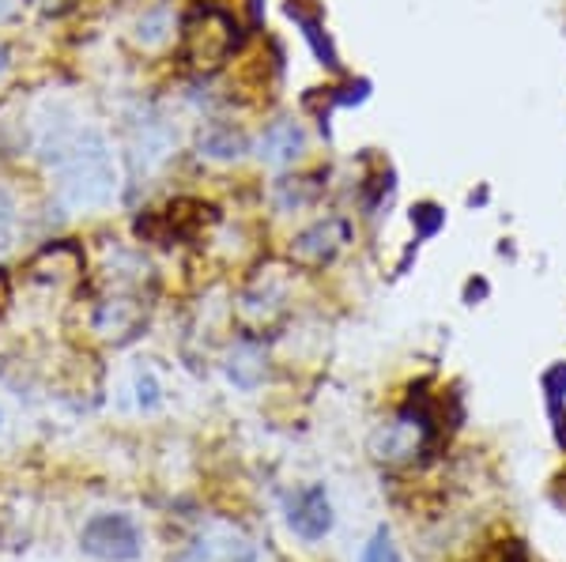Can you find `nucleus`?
Here are the masks:
<instances>
[{
  "label": "nucleus",
  "mask_w": 566,
  "mask_h": 562,
  "mask_svg": "<svg viewBox=\"0 0 566 562\" xmlns=\"http://www.w3.org/2000/svg\"><path fill=\"white\" fill-rule=\"evenodd\" d=\"M57 174V193L69 208H106L114 204L122 174H117V159L109 148L106 132L95 125H80L72 136L69 151L53 167Z\"/></svg>",
  "instance_id": "f257e3e1"
},
{
  "label": "nucleus",
  "mask_w": 566,
  "mask_h": 562,
  "mask_svg": "<svg viewBox=\"0 0 566 562\" xmlns=\"http://www.w3.org/2000/svg\"><path fill=\"white\" fill-rule=\"evenodd\" d=\"M91 332L106 343H129L140 337V329L148 325V298L140 295V287H129L122 279H109V291H103L91 303Z\"/></svg>",
  "instance_id": "f03ea898"
},
{
  "label": "nucleus",
  "mask_w": 566,
  "mask_h": 562,
  "mask_svg": "<svg viewBox=\"0 0 566 562\" xmlns=\"http://www.w3.org/2000/svg\"><path fill=\"white\" fill-rule=\"evenodd\" d=\"M239 45V26L227 12H216V8H205L197 20L186 23V39H181V53L186 61L200 72H212L219 65H227Z\"/></svg>",
  "instance_id": "7ed1b4c3"
},
{
  "label": "nucleus",
  "mask_w": 566,
  "mask_h": 562,
  "mask_svg": "<svg viewBox=\"0 0 566 562\" xmlns=\"http://www.w3.org/2000/svg\"><path fill=\"white\" fill-rule=\"evenodd\" d=\"M80 548L103 562H136L144 555V532L129 513L106 510L87 518V524L80 529Z\"/></svg>",
  "instance_id": "20e7f679"
},
{
  "label": "nucleus",
  "mask_w": 566,
  "mask_h": 562,
  "mask_svg": "<svg viewBox=\"0 0 566 562\" xmlns=\"http://www.w3.org/2000/svg\"><path fill=\"white\" fill-rule=\"evenodd\" d=\"M348 242H352L348 220H340V215H325V220L310 223L306 231H298L295 238H291L287 257H291V265H298L306 272H317V268L333 265Z\"/></svg>",
  "instance_id": "39448f33"
},
{
  "label": "nucleus",
  "mask_w": 566,
  "mask_h": 562,
  "mask_svg": "<svg viewBox=\"0 0 566 562\" xmlns=\"http://www.w3.org/2000/svg\"><path fill=\"white\" fill-rule=\"evenodd\" d=\"M84 272H87L84 250H80L76 242H69V238H57V242L42 246L31 261H27L23 276L31 279L34 287H45V291H61V287L80 284V279H84Z\"/></svg>",
  "instance_id": "423d86ee"
},
{
  "label": "nucleus",
  "mask_w": 566,
  "mask_h": 562,
  "mask_svg": "<svg viewBox=\"0 0 566 562\" xmlns=\"http://www.w3.org/2000/svg\"><path fill=\"white\" fill-rule=\"evenodd\" d=\"M333 521H336V513H333V502H328L325 484H306L287 498V524L298 540H306V543L325 540L328 532H333Z\"/></svg>",
  "instance_id": "0eeeda50"
},
{
  "label": "nucleus",
  "mask_w": 566,
  "mask_h": 562,
  "mask_svg": "<svg viewBox=\"0 0 566 562\" xmlns=\"http://www.w3.org/2000/svg\"><path fill=\"white\" fill-rule=\"evenodd\" d=\"M258 543L245 540L234 529H208L200 532L186 551H178L175 562H258Z\"/></svg>",
  "instance_id": "6e6552de"
},
{
  "label": "nucleus",
  "mask_w": 566,
  "mask_h": 562,
  "mask_svg": "<svg viewBox=\"0 0 566 562\" xmlns=\"http://www.w3.org/2000/svg\"><path fill=\"white\" fill-rule=\"evenodd\" d=\"M303 151H306V132L295 117L272 121L258 140V156L264 162H272V167H287V162L303 159Z\"/></svg>",
  "instance_id": "1a4fd4ad"
},
{
  "label": "nucleus",
  "mask_w": 566,
  "mask_h": 562,
  "mask_svg": "<svg viewBox=\"0 0 566 562\" xmlns=\"http://www.w3.org/2000/svg\"><path fill=\"white\" fill-rule=\"evenodd\" d=\"M197 151L212 162H239L245 151H250V140L239 125L231 121H208L205 129L197 132Z\"/></svg>",
  "instance_id": "9d476101"
},
{
  "label": "nucleus",
  "mask_w": 566,
  "mask_h": 562,
  "mask_svg": "<svg viewBox=\"0 0 566 562\" xmlns=\"http://www.w3.org/2000/svg\"><path fill=\"white\" fill-rule=\"evenodd\" d=\"M170 39H175V12H170V4H151V8H144V15L133 23V34H129V42H133L140 53H159V50H167Z\"/></svg>",
  "instance_id": "9b49d317"
},
{
  "label": "nucleus",
  "mask_w": 566,
  "mask_h": 562,
  "mask_svg": "<svg viewBox=\"0 0 566 562\" xmlns=\"http://www.w3.org/2000/svg\"><path fill=\"white\" fill-rule=\"evenodd\" d=\"M170 148H175V136H170V129H167L163 121H155V117H148V121L136 125V140H133V159H136V167L155 170L163 159L170 156Z\"/></svg>",
  "instance_id": "f8f14e48"
},
{
  "label": "nucleus",
  "mask_w": 566,
  "mask_h": 562,
  "mask_svg": "<svg viewBox=\"0 0 566 562\" xmlns=\"http://www.w3.org/2000/svg\"><path fill=\"white\" fill-rule=\"evenodd\" d=\"M227 374H231V382L239 385V389H253L261 382V374H264V356H261V348L253 343L250 337L239 340V348L231 351V362H227Z\"/></svg>",
  "instance_id": "ddd939ff"
},
{
  "label": "nucleus",
  "mask_w": 566,
  "mask_h": 562,
  "mask_svg": "<svg viewBox=\"0 0 566 562\" xmlns=\"http://www.w3.org/2000/svg\"><path fill=\"white\" fill-rule=\"evenodd\" d=\"M317 193H322V185L314 178H283L276 185V204L280 212H303L317 201Z\"/></svg>",
  "instance_id": "4468645a"
},
{
  "label": "nucleus",
  "mask_w": 566,
  "mask_h": 562,
  "mask_svg": "<svg viewBox=\"0 0 566 562\" xmlns=\"http://www.w3.org/2000/svg\"><path fill=\"white\" fill-rule=\"evenodd\" d=\"M544 393L547 404H552V420H555V434L563 438V396H566V367H552L544 374Z\"/></svg>",
  "instance_id": "2eb2a0df"
},
{
  "label": "nucleus",
  "mask_w": 566,
  "mask_h": 562,
  "mask_svg": "<svg viewBox=\"0 0 566 562\" xmlns=\"http://www.w3.org/2000/svg\"><path fill=\"white\" fill-rule=\"evenodd\" d=\"M363 562H405L397 551V543H392L389 529H378L367 543V551H363Z\"/></svg>",
  "instance_id": "dca6fc26"
},
{
  "label": "nucleus",
  "mask_w": 566,
  "mask_h": 562,
  "mask_svg": "<svg viewBox=\"0 0 566 562\" xmlns=\"http://www.w3.org/2000/svg\"><path fill=\"white\" fill-rule=\"evenodd\" d=\"M15 220H20V208H15V201H12V193H8V189H0V250L12 246Z\"/></svg>",
  "instance_id": "f3484780"
},
{
  "label": "nucleus",
  "mask_w": 566,
  "mask_h": 562,
  "mask_svg": "<svg viewBox=\"0 0 566 562\" xmlns=\"http://www.w3.org/2000/svg\"><path fill=\"white\" fill-rule=\"evenodd\" d=\"M159 382H155V374H140L136 378V404L144 407V412H155L159 407Z\"/></svg>",
  "instance_id": "a211bd4d"
},
{
  "label": "nucleus",
  "mask_w": 566,
  "mask_h": 562,
  "mask_svg": "<svg viewBox=\"0 0 566 562\" xmlns=\"http://www.w3.org/2000/svg\"><path fill=\"white\" fill-rule=\"evenodd\" d=\"M412 220L419 223V234H434L438 226H442V212H438V208H431V204H423V208H416Z\"/></svg>",
  "instance_id": "6ab92c4d"
},
{
  "label": "nucleus",
  "mask_w": 566,
  "mask_h": 562,
  "mask_svg": "<svg viewBox=\"0 0 566 562\" xmlns=\"http://www.w3.org/2000/svg\"><path fill=\"white\" fill-rule=\"evenodd\" d=\"M499 562H528V551L522 548V540H510L506 548H502Z\"/></svg>",
  "instance_id": "aec40b11"
},
{
  "label": "nucleus",
  "mask_w": 566,
  "mask_h": 562,
  "mask_svg": "<svg viewBox=\"0 0 566 562\" xmlns=\"http://www.w3.org/2000/svg\"><path fill=\"white\" fill-rule=\"evenodd\" d=\"M15 8H20V0H0V23H12Z\"/></svg>",
  "instance_id": "412c9836"
},
{
  "label": "nucleus",
  "mask_w": 566,
  "mask_h": 562,
  "mask_svg": "<svg viewBox=\"0 0 566 562\" xmlns=\"http://www.w3.org/2000/svg\"><path fill=\"white\" fill-rule=\"evenodd\" d=\"M8 68H12V50H8V45L0 42V76H4Z\"/></svg>",
  "instance_id": "4be33fe9"
},
{
  "label": "nucleus",
  "mask_w": 566,
  "mask_h": 562,
  "mask_svg": "<svg viewBox=\"0 0 566 562\" xmlns=\"http://www.w3.org/2000/svg\"><path fill=\"white\" fill-rule=\"evenodd\" d=\"M0 427H4V415H0Z\"/></svg>",
  "instance_id": "5701e85b"
}]
</instances>
